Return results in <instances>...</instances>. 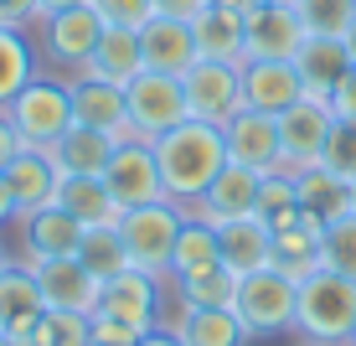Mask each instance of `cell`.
I'll use <instances>...</instances> for the list:
<instances>
[{"label": "cell", "instance_id": "cell-5", "mask_svg": "<svg viewBox=\"0 0 356 346\" xmlns=\"http://www.w3.org/2000/svg\"><path fill=\"white\" fill-rule=\"evenodd\" d=\"M294 294H300V284L268 264V269H259V274L238 279L232 315L243 320V331H248L253 341L259 336H284V331H294Z\"/></svg>", "mask_w": 356, "mask_h": 346}, {"label": "cell", "instance_id": "cell-48", "mask_svg": "<svg viewBox=\"0 0 356 346\" xmlns=\"http://www.w3.org/2000/svg\"><path fill=\"white\" fill-rule=\"evenodd\" d=\"M42 6V16H52V10H67V6H88V0H36Z\"/></svg>", "mask_w": 356, "mask_h": 346}, {"label": "cell", "instance_id": "cell-51", "mask_svg": "<svg viewBox=\"0 0 356 346\" xmlns=\"http://www.w3.org/2000/svg\"><path fill=\"white\" fill-rule=\"evenodd\" d=\"M351 212H356V181H351Z\"/></svg>", "mask_w": 356, "mask_h": 346}, {"label": "cell", "instance_id": "cell-43", "mask_svg": "<svg viewBox=\"0 0 356 346\" xmlns=\"http://www.w3.org/2000/svg\"><path fill=\"white\" fill-rule=\"evenodd\" d=\"M330 114L346 119V125H356V68L336 83V93H330Z\"/></svg>", "mask_w": 356, "mask_h": 346}, {"label": "cell", "instance_id": "cell-6", "mask_svg": "<svg viewBox=\"0 0 356 346\" xmlns=\"http://www.w3.org/2000/svg\"><path fill=\"white\" fill-rule=\"evenodd\" d=\"M124 119H129V140H161L165 129L186 125V88L170 72H150L145 68L140 78L124 88Z\"/></svg>", "mask_w": 356, "mask_h": 346}, {"label": "cell", "instance_id": "cell-10", "mask_svg": "<svg viewBox=\"0 0 356 346\" xmlns=\"http://www.w3.org/2000/svg\"><path fill=\"white\" fill-rule=\"evenodd\" d=\"M42 26V52L47 63L67 68V72H83L98 47V36H104V21H98L93 6H67V10H52V16L36 21Z\"/></svg>", "mask_w": 356, "mask_h": 346}, {"label": "cell", "instance_id": "cell-12", "mask_svg": "<svg viewBox=\"0 0 356 346\" xmlns=\"http://www.w3.org/2000/svg\"><path fill=\"white\" fill-rule=\"evenodd\" d=\"M165 290H170V279H155V274H145V269H124V274L104 279L98 310L124 320L134 331H150V326H161V294Z\"/></svg>", "mask_w": 356, "mask_h": 346}, {"label": "cell", "instance_id": "cell-41", "mask_svg": "<svg viewBox=\"0 0 356 346\" xmlns=\"http://www.w3.org/2000/svg\"><path fill=\"white\" fill-rule=\"evenodd\" d=\"M88 346H134L145 336V331H134V326H124V320H114V315H104V310H93L88 315Z\"/></svg>", "mask_w": 356, "mask_h": 346}, {"label": "cell", "instance_id": "cell-36", "mask_svg": "<svg viewBox=\"0 0 356 346\" xmlns=\"http://www.w3.org/2000/svg\"><path fill=\"white\" fill-rule=\"evenodd\" d=\"M300 212V191H294V171H268L259 181V217L268 228H284Z\"/></svg>", "mask_w": 356, "mask_h": 346}, {"label": "cell", "instance_id": "cell-39", "mask_svg": "<svg viewBox=\"0 0 356 346\" xmlns=\"http://www.w3.org/2000/svg\"><path fill=\"white\" fill-rule=\"evenodd\" d=\"M321 166L336 171L341 181H356V125H346V119H336L325 134V150H321Z\"/></svg>", "mask_w": 356, "mask_h": 346}, {"label": "cell", "instance_id": "cell-7", "mask_svg": "<svg viewBox=\"0 0 356 346\" xmlns=\"http://www.w3.org/2000/svg\"><path fill=\"white\" fill-rule=\"evenodd\" d=\"M181 88H186L191 119L227 125V119L243 109V63H212V57H196V63L181 72Z\"/></svg>", "mask_w": 356, "mask_h": 346}, {"label": "cell", "instance_id": "cell-24", "mask_svg": "<svg viewBox=\"0 0 356 346\" xmlns=\"http://www.w3.org/2000/svg\"><path fill=\"white\" fill-rule=\"evenodd\" d=\"M170 331L181 336V346H248L253 341L227 305H181L176 300Z\"/></svg>", "mask_w": 356, "mask_h": 346}, {"label": "cell", "instance_id": "cell-28", "mask_svg": "<svg viewBox=\"0 0 356 346\" xmlns=\"http://www.w3.org/2000/svg\"><path fill=\"white\" fill-rule=\"evenodd\" d=\"M83 72H93V78H104V83L129 88V83L145 72L140 31H129V26H104V36H98V47H93V57H88V68H83Z\"/></svg>", "mask_w": 356, "mask_h": 346}, {"label": "cell", "instance_id": "cell-21", "mask_svg": "<svg viewBox=\"0 0 356 346\" xmlns=\"http://www.w3.org/2000/svg\"><path fill=\"white\" fill-rule=\"evenodd\" d=\"M0 176H6L10 196H16V217H26V212H36V207L57 202V181H63V171H57L52 150H21Z\"/></svg>", "mask_w": 356, "mask_h": 346}, {"label": "cell", "instance_id": "cell-11", "mask_svg": "<svg viewBox=\"0 0 356 346\" xmlns=\"http://www.w3.org/2000/svg\"><path fill=\"white\" fill-rule=\"evenodd\" d=\"M104 187L114 191V202L124 207V212L129 207H150V202H170L150 140H124L119 145L114 160H108V171H104Z\"/></svg>", "mask_w": 356, "mask_h": 346}, {"label": "cell", "instance_id": "cell-16", "mask_svg": "<svg viewBox=\"0 0 356 346\" xmlns=\"http://www.w3.org/2000/svg\"><path fill=\"white\" fill-rule=\"evenodd\" d=\"M300 98H305V83H300L294 63H268V57H248L243 63V109H259V114L279 119Z\"/></svg>", "mask_w": 356, "mask_h": 346}, {"label": "cell", "instance_id": "cell-40", "mask_svg": "<svg viewBox=\"0 0 356 346\" xmlns=\"http://www.w3.org/2000/svg\"><path fill=\"white\" fill-rule=\"evenodd\" d=\"M88 6L98 10L104 26H129V31H140L155 16V0H88Z\"/></svg>", "mask_w": 356, "mask_h": 346}, {"label": "cell", "instance_id": "cell-2", "mask_svg": "<svg viewBox=\"0 0 356 346\" xmlns=\"http://www.w3.org/2000/svg\"><path fill=\"white\" fill-rule=\"evenodd\" d=\"M356 331V279L315 269L310 279H300L294 294V336L315 346H351Z\"/></svg>", "mask_w": 356, "mask_h": 346}, {"label": "cell", "instance_id": "cell-8", "mask_svg": "<svg viewBox=\"0 0 356 346\" xmlns=\"http://www.w3.org/2000/svg\"><path fill=\"white\" fill-rule=\"evenodd\" d=\"M330 125H336L330 98H310V93H305L300 104H289L284 114H279V171H310V166H321Z\"/></svg>", "mask_w": 356, "mask_h": 346}, {"label": "cell", "instance_id": "cell-50", "mask_svg": "<svg viewBox=\"0 0 356 346\" xmlns=\"http://www.w3.org/2000/svg\"><path fill=\"white\" fill-rule=\"evenodd\" d=\"M346 47H351V63H356V21H351V31H346Z\"/></svg>", "mask_w": 356, "mask_h": 346}, {"label": "cell", "instance_id": "cell-3", "mask_svg": "<svg viewBox=\"0 0 356 346\" xmlns=\"http://www.w3.org/2000/svg\"><path fill=\"white\" fill-rule=\"evenodd\" d=\"M181 222H186V207H176V202L129 207V212L119 217V243H124V253H129V269L170 279V253H176Z\"/></svg>", "mask_w": 356, "mask_h": 346}, {"label": "cell", "instance_id": "cell-13", "mask_svg": "<svg viewBox=\"0 0 356 346\" xmlns=\"http://www.w3.org/2000/svg\"><path fill=\"white\" fill-rule=\"evenodd\" d=\"M83 222L67 217L63 207H36V212L16 217V238H21V258L16 264H42V258H78V243H83Z\"/></svg>", "mask_w": 356, "mask_h": 346}, {"label": "cell", "instance_id": "cell-45", "mask_svg": "<svg viewBox=\"0 0 356 346\" xmlns=\"http://www.w3.org/2000/svg\"><path fill=\"white\" fill-rule=\"evenodd\" d=\"M21 150H26V145H21L16 125H10V119H6V109H0V171H6V166H10V160H16Z\"/></svg>", "mask_w": 356, "mask_h": 346}, {"label": "cell", "instance_id": "cell-46", "mask_svg": "<svg viewBox=\"0 0 356 346\" xmlns=\"http://www.w3.org/2000/svg\"><path fill=\"white\" fill-rule=\"evenodd\" d=\"M134 346H181V336H176L170 326H150V331H145V336L134 341Z\"/></svg>", "mask_w": 356, "mask_h": 346}, {"label": "cell", "instance_id": "cell-31", "mask_svg": "<svg viewBox=\"0 0 356 346\" xmlns=\"http://www.w3.org/2000/svg\"><path fill=\"white\" fill-rule=\"evenodd\" d=\"M222 264V253H217V228L207 217L186 212L181 222V238H176V253H170V279H186V274H202V269Z\"/></svg>", "mask_w": 356, "mask_h": 346}, {"label": "cell", "instance_id": "cell-33", "mask_svg": "<svg viewBox=\"0 0 356 346\" xmlns=\"http://www.w3.org/2000/svg\"><path fill=\"white\" fill-rule=\"evenodd\" d=\"M181 305H227L232 310V294H238V274L227 264H212L202 274H186V279H170Z\"/></svg>", "mask_w": 356, "mask_h": 346}, {"label": "cell", "instance_id": "cell-20", "mask_svg": "<svg viewBox=\"0 0 356 346\" xmlns=\"http://www.w3.org/2000/svg\"><path fill=\"white\" fill-rule=\"evenodd\" d=\"M294 68H300V83H305L310 98H330L336 83L346 78L356 63H351L346 36H305L300 52H294Z\"/></svg>", "mask_w": 356, "mask_h": 346}, {"label": "cell", "instance_id": "cell-29", "mask_svg": "<svg viewBox=\"0 0 356 346\" xmlns=\"http://www.w3.org/2000/svg\"><path fill=\"white\" fill-rule=\"evenodd\" d=\"M191 36H196V57H212V63H248V52H243V10L207 6L202 16L191 21Z\"/></svg>", "mask_w": 356, "mask_h": 346}, {"label": "cell", "instance_id": "cell-53", "mask_svg": "<svg viewBox=\"0 0 356 346\" xmlns=\"http://www.w3.org/2000/svg\"><path fill=\"white\" fill-rule=\"evenodd\" d=\"M6 264H10V258H6V253H0V269H6Z\"/></svg>", "mask_w": 356, "mask_h": 346}, {"label": "cell", "instance_id": "cell-9", "mask_svg": "<svg viewBox=\"0 0 356 346\" xmlns=\"http://www.w3.org/2000/svg\"><path fill=\"white\" fill-rule=\"evenodd\" d=\"M305 21L294 6H274V0H253L243 10V52L248 57H268V63H294L305 42Z\"/></svg>", "mask_w": 356, "mask_h": 346}, {"label": "cell", "instance_id": "cell-23", "mask_svg": "<svg viewBox=\"0 0 356 346\" xmlns=\"http://www.w3.org/2000/svg\"><path fill=\"white\" fill-rule=\"evenodd\" d=\"M321 233H325V222L310 217L305 207L284 222V228H274V269L279 274H289L294 284L310 279L315 269H321Z\"/></svg>", "mask_w": 356, "mask_h": 346}, {"label": "cell", "instance_id": "cell-30", "mask_svg": "<svg viewBox=\"0 0 356 346\" xmlns=\"http://www.w3.org/2000/svg\"><path fill=\"white\" fill-rule=\"evenodd\" d=\"M294 191H300V207L321 222H336L351 212V181H341L336 171L310 166V171H294Z\"/></svg>", "mask_w": 356, "mask_h": 346}, {"label": "cell", "instance_id": "cell-42", "mask_svg": "<svg viewBox=\"0 0 356 346\" xmlns=\"http://www.w3.org/2000/svg\"><path fill=\"white\" fill-rule=\"evenodd\" d=\"M31 21H42V6H36V0H0V26L26 31Z\"/></svg>", "mask_w": 356, "mask_h": 346}, {"label": "cell", "instance_id": "cell-18", "mask_svg": "<svg viewBox=\"0 0 356 346\" xmlns=\"http://www.w3.org/2000/svg\"><path fill=\"white\" fill-rule=\"evenodd\" d=\"M217 253L232 274H259V269L274 264V228L253 212V217H232V222H217Z\"/></svg>", "mask_w": 356, "mask_h": 346}, {"label": "cell", "instance_id": "cell-26", "mask_svg": "<svg viewBox=\"0 0 356 346\" xmlns=\"http://www.w3.org/2000/svg\"><path fill=\"white\" fill-rule=\"evenodd\" d=\"M119 145H124V140H119V134H108V129L72 125L63 140L52 145V160H57V171H63V176H104Z\"/></svg>", "mask_w": 356, "mask_h": 346}, {"label": "cell", "instance_id": "cell-34", "mask_svg": "<svg viewBox=\"0 0 356 346\" xmlns=\"http://www.w3.org/2000/svg\"><path fill=\"white\" fill-rule=\"evenodd\" d=\"M78 264L88 269L93 279H114V274H124V269H129V253H124V243H119V228H88V233H83V243H78Z\"/></svg>", "mask_w": 356, "mask_h": 346}, {"label": "cell", "instance_id": "cell-56", "mask_svg": "<svg viewBox=\"0 0 356 346\" xmlns=\"http://www.w3.org/2000/svg\"><path fill=\"white\" fill-rule=\"evenodd\" d=\"M300 346H315V341H300Z\"/></svg>", "mask_w": 356, "mask_h": 346}, {"label": "cell", "instance_id": "cell-14", "mask_svg": "<svg viewBox=\"0 0 356 346\" xmlns=\"http://www.w3.org/2000/svg\"><path fill=\"white\" fill-rule=\"evenodd\" d=\"M36 274V290H42L47 310H63V315H93L98 310V290L104 279H93L78 258H42V264H26Z\"/></svg>", "mask_w": 356, "mask_h": 346}, {"label": "cell", "instance_id": "cell-52", "mask_svg": "<svg viewBox=\"0 0 356 346\" xmlns=\"http://www.w3.org/2000/svg\"><path fill=\"white\" fill-rule=\"evenodd\" d=\"M0 346H16V341H10V336H0Z\"/></svg>", "mask_w": 356, "mask_h": 346}, {"label": "cell", "instance_id": "cell-35", "mask_svg": "<svg viewBox=\"0 0 356 346\" xmlns=\"http://www.w3.org/2000/svg\"><path fill=\"white\" fill-rule=\"evenodd\" d=\"M321 269L356 279V212L325 222V233H321Z\"/></svg>", "mask_w": 356, "mask_h": 346}, {"label": "cell", "instance_id": "cell-25", "mask_svg": "<svg viewBox=\"0 0 356 346\" xmlns=\"http://www.w3.org/2000/svg\"><path fill=\"white\" fill-rule=\"evenodd\" d=\"M47 315L42 290H36V274L26 264H6L0 269V331L10 341H26V331Z\"/></svg>", "mask_w": 356, "mask_h": 346}, {"label": "cell", "instance_id": "cell-17", "mask_svg": "<svg viewBox=\"0 0 356 346\" xmlns=\"http://www.w3.org/2000/svg\"><path fill=\"white\" fill-rule=\"evenodd\" d=\"M67 98H72V125H93V129H108V134H119V140H129L124 88H119V83H104V78H93V72H72Z\"/></svg>", "mask_w": 356, "mask_h": 346}, {"label": "cell", "instance_id": "cell-49", "mask_svg": "<svg viewBox=\"0 0 356 346\" xmlns=\"http://www.w3.org/2000/svg\"><path fill=\"white\" fill-rule=\"evenodd\" d=\"M207 6H222V10H248L253 0H207Z\"/></svg>", "mask_w": 356, "mask_h": 346}, {"label": "cell", "instance_id": "cell-15", "mask_svg": "<svg viewBox=\"0 0 356 346\" xmlns=\"http://www.w3.org/2000/svg\"><path fill=\"white\" fill-rule=\"evenodd\" d=\"M222 140H227V160L243 171H279V119L274 114H259V109H238V114L222 125Z\"/></svg>", "mask_w": 356, "mask_h": 346}, {"label": "cell", "instance_id": "cell-54", "mask_svg": "<svg viewBox=\"0 0 356 346\" xmlns=\"http://www.w3.org/2000/svg\"><path fill=\"white\" fill-rule=\"evenodd\" d=\"M274 6H294V0H274Z\"/></svg>", "mask_w": 356, "mask_h": 346}, {"label": "cell", "instance_id": "cell-1", "mask_svg": "<svg viewBox=\"0 0 356 346\" xmlns=\"http://www.w3.org/2000/svg\"><path fill=\"white\" fill-rule=\"evenodd\" d=\"M155 150V166H161V181H165V196L176 207H191L202 202V191L222 176L227 166V140H222V125H207V119H186V125L165 129L161 140H150Z\"/></svg>", "mask_w": 356, "mask_h": 346}, {"label": "cell", "instance_id": "cell-47", "mask_svg": "<svg viewBox=\"0 0 356 346\" xmlns=\"http://www.w3.org/2000/svg\"><path fill=\"white\" fill-rule=\"evenodd\" d=\"M6 222H16V196H10L6 176H0V228H6Z\"/></svg>", "mask_w": 356, "mask_h": 346}, {"label": "cell", "instance_id": "cell-19", "mask_svg": "<svg viewBox=\"0 0 356 346\" xmlns=\"http://www.w3.org/2000/svg\"><path fill=\"white\" fill-rule=\"evenodd\" d=\"M140 57L150 72H170L181 78L191 63H196V36H191V21H170V16H150L140 26Z\"/></svg>", "mask_w": 356, "mask_h": 346}, {"label": "cell", "instance_id": "cell-22", "mask_svg": "<svg viewBox=\"0 0 356 346\" xmlns=\"http://www.w3.org/2000/svg\"><path fill=\"white\" fill-rule=\"evenodd\" d=\"M259 171H243V166H222V176L212 181V187L202 191V202L191 207L196 217H207L217 228V222H232V217H253L259 212Z\"/></svg>", "mask_w": 356, "mask_h": 346}, {"label": "cell", "instance_id": "cell-27", "mask_svg": "<svg viewBox=\"0 0 356 346\" xmlns=\"http://www.w3.org/2000/svg\"><path fill=\"white\" fill-rule=\"evenodd\" d=\"M57 207L67 217H78L83 228H119V217H124V207L114 202L104 176H63L57 181Z\"/></svg>", "mask_w": 356, "mask_h": 346}, {"label": "cell", "instance_id": "cell-4", "mask_svg": "<svg viewBox=\"0 0 356 346\" xmlns=\"http://www.w3.org/2000/svg\"><path fill=\"white\" fill-rule=\"evenodd\" d=\"M6 119L16 125V134H21V145H26V150H52V145L72 129L67 83H63V78H42V72H36L26 88L6 104Z\"/></svg>", "mask_w": 356, "mask_h": 346}, {"label": "cell", "instance_id": "cell-32", "mask_svg": "<svg viewBox=\"0 0 356 346\" xmlns=\"http://www.w3.org/2000/svg\"><path fill=\"white\" fill-rule=\"evenodd\" d=\"M31 78H36V57H31L26 31L0 26V109H6L21 88H26Z\"/></svg>", "mask_w": 356, "mask_h": 346}, {"label": "cell", "instance_id": "cell-57", "mask_svg": "<svg viewBox=\"0 0 356 346\" xmlns=\"http://www.w3.org/2000/svg\"><path fill=\"white\" fill-rule=\"evenodd\" d=\"M0 336H6V331H0Z\"/></svg>", "mask_w": 356, "mask_h": 346}, {"label": "cell", "instance_id": "cell-37", "mask_svg": "<svg viewBox=\"0 0 356 346\" xmlns=\"http://www.w3.org/2000/svg\"><path fill=\"white\" fill-rule=\"evenodd\" d=\"M310 36H346L356 21V0H294Z\"/></svg>", "mask_w": 356, "mask_h": 346}, {"label": "cell", "instance_id": "cell-38", "mask_svg": "<svg viewBox=\"0 0 356 346\" xmlns=\"http://www.w3.org/2000/svg\"><path fill=\"white\" fill-rule=\"evenodd\" d=\"M88 315H63V310H47L36 326L26 331V341L16 346H88Z\"/></svg>", "mask_w": 356, "mask_h": 346}, {"label": "cell", "instance_id": "cell-55", "mask_svg": "<svg viewBox=\"0 0 356 346\" xmlns=\"http://www.w3.org/2000/svg\"><path fill=\"white\" fill-rule=\"evenodd\" d=\"M351 346H356V331H351Z\"/></svg>", "mask_w": 356, "mask_h": 346}, {"label": "cell", "instance_id": "cell-44", "mask_svg": "<svg viewBox=\"0 0 356 346\" xmlns=\"http://www.w3.org/2000/svg\"><path fill=\"white\" fill-rule=\"evenodd\" d=\"M207 10V0H155V16H170V21H196Z\"/></svg>", "mask_w": 356, "mask_h": 346}]
</instances>
